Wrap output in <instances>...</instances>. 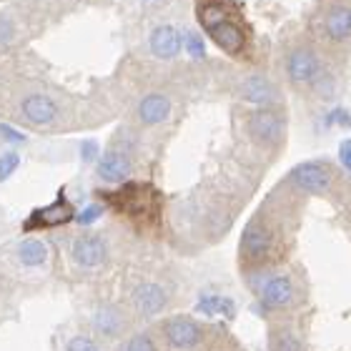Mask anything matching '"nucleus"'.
Instances as JSON below:
<instances>
[{
	"mask_svg": "<svg viewBox=\"0 0 351 351\" xmlns=\"http://www.w3.org/2000/svg\"><path fill=\"white\" fill-rule=\"evenodd\" d=\"M108 201L113 204V208L123 213L125 219L131 221H143L154 213L156 196L148 186H141V183H123L118 191L108 193Z\"/></svg>",
	"mask_w": 351,
	"mask_h": 351,
	"instance_id": "4",
	"label": "nucleus"
},
{
	"mask_svg": "<svg viewBox=\"0 0 351 351\" xmlns=\"http://www.w3.org/2000/svg\"><path fill=\"white\" fill-rule=\"evenodd\" d=\"M15 256L23 266H28V269H38V266H43L48 261V246H45L40 239H28V241H23L18 249H15Z\"/></svg>",
	"mask_w": 351,
	"mask_h": 351,
	"instance_id": "19",
	"label": "nucleus"
},
{
	"mask_svg": "<svg viewBox=\"0 0 351 351\" xmlns=\"http://www.w3.org/2000/svg\"><path fill=\"white\" fill-rule=\"evenodd\" d=\"M78 151H81V158L86 163H95L98 158H101V156H98V143H95V141H81Z\"/></svg>",
	"mask_w": 351,
	"mask_h": 351,
	"instance_id": "27",
	"label": "nucleus"
},
{
	"mask_svg": "<svg viewBox=\"0 0 351 351\" xmlns=\"http://www.w3.org/2000/svg\"><path fill=\"white\" fill-rule=\"evenodd\" d=\"M103 211H106V208H103V204H90V206H86L78 216H75V221H78L81 226H90V223H95V221L101 219Z\"/></svg>",
	"mask_w": 351,
	"mask_h": 351,
	"instance_id": "24",
	"label": "nucleus"
},
{
	"mask_svg": "<svg viewBox=\"0 0 351 351\" xmlns=\"http://www.w3.org/2000/svg\"><path fill=\"white\" fill-rule=\"evenodd\" d=\"M118 351H161V346H158V341H156L151 331H138V334L125 339Z\"/></svg>",
	"mask_w": 351,
	"mask_h": 351,
	"instance_id": "22",
	"label": "nucleus"
},
{
	"mask_svg": "<svg viewBox=\"0 0 351 351\" xmlns=\"http://www.w3.org/2000/svg\"><path fill=\"white\" fill-rule=\"evenodd\" d=\"M108 258V246L101 236L83 234L71 243V261L81 269H98Z\"/></svg>",
	"mask_w": 351,
	"mask_h": 351,
	"instance_id": "10",
	"label": "nucleus"
},
{
	"mask_svg": "<svg viewBox=\"0 0 351 351\" xmlns=\"http://www.w3.org/2000/svg\"><path fill=\"white\" fill-rule=\"evenodd\" d=\"M148 48L156 58L171 60L183 51V36L173 25H156L148 36Z\"/></svg>",
	"mask_w": 351,
	"mask_h": 351,
	"instance_id": "16",
	"label": "nucleus"
},
{
	"mask_svg": "<svg viewBox=\"0 0 351 351\" xmlns=\"http://www.w3.org/2000/svg\"><path fill=\"white\" fill-rule=\"evenodd\" d=\"M339 161L351 173V138H344L339 143Z\"/></svg>",
	"mask_w": 351,
	"mask_h": 351,
	"instance_id": "31",
	"label": "nucleus"
},
{
	"mask_svg": "<svg viewBox=\"0 0 351 351\" xmlns=\"http://www.w3.org/2000/svg\"><path fill=\"white\" fill-rule=\"evenodd\" d=\"M322 73V60L306 45L291 48V53L286 56V75L293 86H314Z\"/></svg>",
	"mask_w": 351,
	"mask_h": 351,
	"instance_id": "7",
	"label": "nucleus"
},
{
	"mask_svg": "<svg viewBox=\"0 0 351 351\" xmlns=\"http://www.w3.org/2000/svg\"><path fill=\"white\" fill-rule=\"evenodd\" d=\"M166 304H169V293H166V289L161 284H156V281H141V284L133 286L131 306L143 319L158 316L166 308Z\"/></svg>",
	"mask_w": 351,
	"mask_h": 351,
	"instance_id": "8",
	"label": "nucleus"
},
{
	"mask_svg": "<svg viewBox=\"0 0 351 351\" xmlns=\"http://www.w3.org/2000/svg\"><path fill=\"white\" fill-rule=\"evenodd\" d=\"M269 351H304V344H301V337L291 326H274L269 337Z\"/></svg>",
	"mask_w": 351,
	"mask_h": 351,
	"instance_id": "20",
	"label": "nucleus"
},
{
	"mask_svg": "<svg viewBox=\"0 0 351 351\" xmlns=\"http://www.w3.org/2000/svg\"><path fill=\"white\" fill-rule=\"evenodd\" d=\"M13 36H15L13 21H10L8 15H0V45L10 43V40H13Z\"/></svg>",
	"mask_w": 351,
	"mask_h": 351,
	"instance_id": "29",
	"label": "nucleus"
},
{
	"mask_svg": "<svg viewBox=\"0 0 351 351\" xmlns=\"http://www.w3.org/2000/svg\"><path fill=\"white\" fill-rule=\"evenodd\" d=\"M21 169V154H15V151H5V154L0 156V183L8 181L15 171Z\"/></svg>",
	"mask_w": 351,
	"mask_h": 351,
	"instance_id": "23",
	"label": "nucleus"
},
{
	"mask_svg": "<svg viewBox=\"0 0 351 351\" xmlns=\"http://www.w3.org/2000/svg\"><path fill=\"white\" fill-rule=\"evenodd\" d=\"M183 45H186L189 56H193V58H204L206 56V45L201 40V36H196V33H186L183 36Z\"/></svg>",
	"mask_w": 351,
	"mask_h": 351,
	"instance_id": "25",
	"label": "nucleus"
},
{
	"mask_svg": "<svg viewBox=\"0 0 351 351\" xmlns=\"http://www.w3.org/2000/svg\"><path fill=\"white\" fill-rule=\"evenodd\" d=\"M0 136H3L8 143H23V141H25V136H23L21 131H15L13 125H8V123H0Z\"/></svg>",
	"mask_w": 351,
	"mask_h": 351,
	"instance_id": "30",
	"label": "nucleus"
},
{
	"mask_svg": "<svg viewBox=\"0 0 351 351\" xmlns=\"http://www.w3.org/2000/svg\"><path fill=\"white\" fill-rule=\"evenodd\" d=\"M75 219V211L71 201H66L63 196H58V201H53L51 206H43L38 211L30 213V219L25 221V231L30 228H51L60 226V223H68V221Z\"/></svg>",
	"mask_w": 351,
	"mask_h": 351,
	"instance_id": "12",
	"label": "nucleus"
},
{
	"mask_svg": "<svg viewBox=\"0 0 351 351\" xmlns=\"http://www.w3.org/2000/svg\"><path fill=\"white\" fill-rule=\"evenodd\" d=\"M173 103L163 93H146L136 106V116L143 125H161L171 118Z\"/></svg>",
	"mask_w": 351,
	"mask_h": 351,
	"instance_id": "15",
	"label": "nucleus"
},
{
	"mask_svg": "<svg viewBox=\"0 0 351 351\" xmlns=\"http://www.w3.org/2000/svg\"><path fill=\"white\" fill-rule=\"evenodd\" d=\"M93 324V331L103 339H118L123 337L125 326H128V319L118 306H101L90 319Z\"/></svg>",
	"mask_w": 351,
	"mask_h": 351,
	"instance_id": "17",
	"label": "nucleus"
},
{
	"mask_svg": "<svg viewBox=\"0 0 351 351\" xmlns=\"http://www.w3.org/2000/svg\"><path fill=\"white\" fill-rule=\"evenodd\" d=\"M163 341L171 351H193L204 344L206 331L193 316H169L161 326Z\"/></svg>",
	"mask_w": 351,
	"mask_h": 351,
	"instance_id": "6",
	"label": "nucleus"
},
{
	"mask_svg": "<svg viewBox=\"0 0 351 351\" xmlns=\"http://www.w3.org/2000/svg\"><path fill=\"white\" fill-rule=\"evenodd\" d=\"M95 173L103 183H110V186H123L128 183L133 173V161L131 156L121 151V148H108L106 154L95 161Z\"/></svg>",
	"mask_w": 351,
	"mask_h": 351,
	"instance_id": "9",
	"label": "nucleus"
},
{
	"mask_svg": "<svg viewBox=\"0 0 351 351\" xmlns=\"http://www.w3.org/2000/svg\"><path fill=\"white\" fill-rule=\"evenodd\" d=\"M66 351H101V346L95 344L90 337H71L66 344Z\"/></svg>",
	"mask_w": 351,
	"mask_h": 351,
	"instance_id": "26",
	"label": "nucleus"
},
{
	"mask_svg": "<svg viewBox=\"0 0 351 351\" xmlns=\"http://www.w3.org/2000/svg\"><path fill=\"white\" fill-rule=\"evenodd\" d=\"M324 30L331 40H346L351 36V10L344 5H334L324 18Z\"/></svg>",
	"mask_w": 351,
	"mask_h": 351,
	"instance_id": "18",
	"label": "nucleus"
},
{
	"mask_svg": "<svg viewBox=\"0 0 351 351\" xmlns=\"http://www.w3.org/2000/svg\"><path fill=\"white\" fill-rule=\"evenodd\" d=\"M198 311L206 316H234V301L228 296H204L198 301Z\"/></svg>",
	"mask_w": 351,
	"mask_h": 351,
	"instance_id": "21",
	"label": "nucleus"
},
{
	"mask_svg": "<svg viewBox=\"0 0 351 351\" xmlns=\"http://www.w3.org/2000/svg\"><path fill=\"white\" fill-rule=\"evenodd\" d=\"M21 113L30 125H51L58 118V103L45 93H30L21 101Z\"/></svg>",
	"mask_w": 351,
	"mask_h": 351,
	"instance_id": "13",
	"label": "nucleus"
},
{
	"mask_svg": "<svg viewBox=\"0 0 351 351\" xmlns=\"http://www.w3.org/2000/svg\"><path fill=\"white\" fill-rule=\"evenodd\" d=\"M314 88H316V93L322 95V98H331V95H334V78L322 73L319 78H316Z\"/></svg>",
	"mask_w": 351,
	"mask_h": 351,
	"instance_id": "28",
	"label": "nucleus"
},
{
	"mask_svg": "<svg viewBox=\"0 0 351 351\" xmlns=\"http://www.w3.org/2000/svg\"><path fill=\"white\" fill-rule=\"evenodd\" d=\"M239 95H241V101L254 103L258 108L276 106L278 103L276 83L271 81V78H266V75H249V78H243L241 86H239Z\"/></svg>",
	"mask_w": 351,
	"mask_h": 351,
	"instance_id": "11",
	"label": "nucleus"
},
{
	"mask_svg": "<svg viewBox=\"0 0 351 351\" xmlns=\"http://www.w3.org/2000/svg\"><path fill=\"white\" fill-rule=\"evenodd\" d=\"M258 301L266 308L284 311L299 304V286L289 271H274L258 286Z\"/></svg>",
	"mask_w": 351,
	"mask_h": 351,
	"instance_id": "5",
	"label": "nucleus"
},
{
	"mask_svg": "<svg viewBox=\"0 0 351 351\" xmlns=\"http://www.w3.org/2000/svg\"><path fill=\"white\" fill-rule=\"evenodd\" d=\"M289 181L306 196H326L337 183V173H334V166L329 161L314 158V161H304L299 166H293Z\"/></svg>",
	"mask_w": 351,
	"mask_h": 351,
	"instance_id": "3",
	"label": "nucleus"
},
{
	"mask_svg": "<svg viewBox=\"0 0 351 351\" xmlns=\"http://www.w3.org/2000/svg\"><path fill=\"white\" fill-rule=\"evenodd\" d=\"M274 249H276V231L271 221L254 216L241 234V258L251 266H261L266 258L274 256Z\"/></svg>",
	"mask_w": 351,
	"mask_h": 351,
	"instance_id": "1",
	"label": "nucleus"
},
{
	"mask_svg": "<svg viewBox=\"0 0 351 351\" xmlns=\"http://www.w3.org/2000/svg\"><path fill=\"white\" fill-rule=\"evenodd\" d=\"M204 28H206V33H208V38H211L213 43L219 45L221 51L231 53V56L241 53L243 45H246V36H243V30L239 28L234 21H228V18L213 21V23H208V25H204Z\"/></svg>",
	"mask_w": 351,
	"mask_h": 351,
	"instance_id": "14",
	"label": "nucleus"
},
{
	"mask_svg": "<svg viewBox=\"0 0 351 351\" xmlns=\"http://www.w3.org/2000/svg\"><path fill=\"white\" fill-rule=\"evenodd\" d=\"M249 138L261 148H278L286 138V118L274 106L251 110L246 118Z\"/></svg>",
	"mask_w": 351,
	"mask_h": 351,
	"instance_id": "2",
	"label": "nucleus"
}]
</instances>
